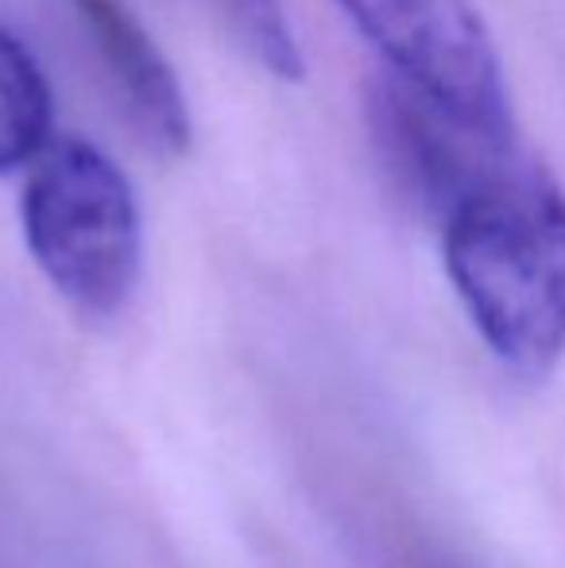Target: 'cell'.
Returning <instances> with one entry per match:
<instances>
[{
    "label": "cell",
    "mask_w": 565,
    "mask_h": 568,
    "mask_svg": "<svg viewBox=\"0 0 565 568\" xmlns=\"http://www.w3.org/2000/svg\"><path fill=\"white\" fill-rule=\"evenodd\" d=\"M442 260L488 352L519 379L565 356V190L507 155L442 213Z\"/></svg>",
    "instance_id": "obj_1"
},
{
    "label": "cell",
    "mask_w": 565,
    "mask_h": 568,
    "mask_svg": "<svg viewBox=\"0 0 565 568\" xmlns=\"http://www.w3.org/2000/svg\"><path fill=\"white\" fill-rule=\"evenodd\" d=\"M20 225L36 267L82 317H113L137 294L143 221L129 174L82 135H54L28 166Z\"/></svg>",
    "instance_id": "obj_2"
},
{
    "label": "cell",
    "mask_w": 565,
    "mask_h": 568,
    "mask_svg": "<svg viewBox=\"0 0 565 568\" xmlns=\"http://www.w3.org/2000/svg\"><path fill=\"white\" fill-rule=\"evenodd\" d=\"M349 20L392 67V78L434 101L468 132L515 143L504 67L468 0H341Z\"/></svg>",
    "instance_id": "obj_3"
},
{
    "label": "cell",
    "mask_w": 565,
    "mask_h": 568,
    "mask_svg": "<svg viewBox=\"0 0 565 568\" xmlns=\"http://www.w3.org/2000/svg\"><path fill=\"white\" fill-rule=\"evenodd\" d=\"M78 23L90 36L124 113L151 148L182 155L190 148V105L163 47L148 36L124 0H70Z\"/></svg>",
    "instance_id": "obj_4"
},
{
    "label": "cell",
    "mask_w": 565,
    "mask_h": 568,
    "mask_svg": "<svg viewBox=\"0 0 565 568\" xmlns=\"http://www.w3.org/2000/svg\"><path fill=\"white\" fill-rule=\"evenodd\" d=\"M54 98L36 54L0 23V174L31 166L47 151Z\"/></svg>",
    "instance_id": "obj_5"
},
{
    "label": "cell",
    "mask_w": 565,
    "mask_h": 568,
    "mask_svg": "<svg viewBox=\"0 0 565 568\" xmlns=\"http://www.w3.org/2000/svg\"><path fill=\"white\" fill-rule=\"evenodd\" d=\"M225 12L241 43L268 74L283 78V82H299L306 74L302 43L294 36L283 0H225Z\"/></svg>",
    "instance_id": "obj_6"
}]
</instances>
